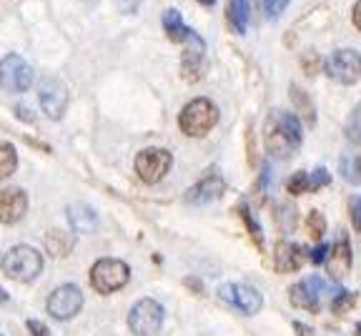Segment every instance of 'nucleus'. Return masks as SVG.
<instances>
[{
	"label": "nucleus",
	"mask_w": 361,
	"mask_h": 336,
	"mask_svg": "<svg viewBox=\"0 0 361 336\" xmlns=\"http://www.w3.org/2000/svg\"><path fill=\"white\" fill-rule=\"evenodd\" d=\"M354 304H356V294L354 292H346V294H341L336 301H334L331 308H334V314H346V311H349Z\"/></svg>",
	"instance_id": "nucleus-26"
},
{
	"label": "nucleus",
	"mask_w": 361,
	"mask_h": 336,
	"mask_svg": "<svg viewBox=\"0 0 361 336\" xmlns=\"http://www.w3.org/2000/svg\"><path fill=\"white\" fill-rule=\"evenodd\" d=\"M3 271H6L8 279L30 284L43 271V256L33 246H13L3 256Z\"/></svg>",
	"instance_id": "nucleus-3"
},
{
	"label": "nucleus",
	"mask_w": 361,
	"mask_h": 336,
	"mask_svg": "<svg viewBox=\"0 0 361 336\" xmlns=\"http://www.w3.org/2000/svg\"><path fill=\"white\" fill-rule=\"evenodd\" d=\"M113 3H116V8H118L121 13H135L143 0H113Z\"/></svg>",
	"instance_id": "nucleus-30"
},
{
	"label": "nucleus",
	"mask_w": 361,
	"mask_h": 336,
	"mask_svg": "<svg viewBox=\"0 0 361 336\" xmlns=\"http://www.w3.org/2000/svg\"><path fill=\"white\" fill-rule=\"evenodd\" d=\"M274 263H276L279 274L299 271L301 263H304V248L296 246V244H291V241H279L276 253H274Z\"/></svg>",
	"instance_id": "nucleus-15"
},
{
	"label": "nucleus",
	"mask_w": 361,
	"mask_h": 336,
	"mask_svg": "<svg viewBox=\"0 0 361 336\" xmlns=\"http://www.w3.org/2000/svg\"><path fill=\"white\" fill-rule=\"evenodd\" d=\"M351 269V244L346 231H338L336 241L329 248V258H326V271L331 279H344Z\"/></svg>",
	"instance_id": "nucleus-12"
},
{
	"label": "nucleus",
	"mask_w": 361,
	"mask_h": 336,
	"mask_svg": "<svg viewBox=\"0 0 361 336\" xmlns=\"http://www.w3.org/2000/svg\"><path fill=\"white\" fill-rule=\"evenodd\" d=\"M164 324V306L153 299H141L130 308L128 326L135 336H153Z\"/></svg>",
	"instance_id": "nucleus-7"
},
{
	"label": "nucleus",
	"mask_w": 361,
	"mask_h": 336,
	"mask_svg": "<svg viewBox=\"0 0 361 336\" xmlns=\"http://www.w3.org/2000/svg\"><path fill=\"white\" fill-rule=\"evenodd\" d=\"M326 73L336 83L354 85L361 78V53L354 48H338L326 58Z\"/></svg>",
	"instance_id": "nucleus-5"
},
{
	"label": "nucleus",
	"mask_w": 361,
	"mask_h": 336,
	"mask_svg": "<svg viewBox=\"0 0 361 336\" xmlns=\"http://www.w3.org/2000/svg\"><path fill=\"white\" fill-rule=\"evenodd\" d=\"M296 331H299V336H314L311 326H304V324H296Z\"/></svg>",
	"instance_id": "nucleus-35"
},
{
	"label": "nucleus",
	"mask_w": 361,
	"mask_h": 336,
	"mask_svg": "<svg viewBox=\"0 0 361 336\" xmlns=\"http://www.w3.org/2000/svg\"><path fill=\"white\" fill-rule=\"evenodd\" d=\"M354 25L361 30V0H356V6H354Z\"/></svg>",
	"instance_id": "nucleus-34"
},
{
	"label": "nucleus",
	"mask_w": 361,
	"mask_h": 336,
	"mask_svg": "<svg viewBox=\"0 0 361 336\" xmlns=\"http://www.w3.org/2000/svg\"><path fill=\"white\" fill-rule=\"evenodd\" d=\"M286 188H288V193H293V196H299V193H306V191H311L309 174H304V171L293 174L291 179L286 181Z\"/></svg>",
	"instance_id": "nucleus-23"
},
{
	"label": "nucleus",
	"mask_w": 361,
	"mask_h": 336,
	"mask_svg": "<svg viewBox=\"0 0 361 336\" xmlns=\"http://www.w3.org/2000/svg\"><path fill=\"white\" fill-rule=\"evenodd\" d=\"M356 174H359V181H361V156L356 158Z\"/></svg>",
	"instance_id": "nucleus-36"
},
{
	"label": "nucleus",
	"mask_w": 361,
	"mask_h": 336,
	"mask_svg": "<svg viewBox=\"0 0 361 336\" xmlns=\"http://www.w3.org/2000/svg\"><path fill=\"white\" fill-rule=\"evenodd\" d=\"M356 331H359V336H361V324H359V326H356Z\"/></svg>",
	"instance_id": "nucleus-38"
},
{
	"label": "nucleus",
	"mask_w": 361,
	"mask_h": 336,
	"mask_svg": "<svg viewBox=\"0 0 361 336\" xmlns=\"http://www.w3.org/2000/svg\"><path fill=\"white\" fill-rule=\"evenodd\" d=\"M68 221L75 231L88 234L98 226V213L88 203H73V206H68Z\"/></svg>",
	"instance_id": "nucleus-18"
},
{
	"label": "nucleus",
	"mask_w": 361,
	"mask_h": 336,
	"mask_svg": "<svg viewBox=\"0 0 361 336\" xmlns=\"http://www.w3.org/2000/svg\"><path fill=\"white\" fill-rule=\"evenodd\" d=\"M226 191V181L221 179L219 174H211L206 176L203 181H198L196 186H193L191 191L186 193V201L188 203H196V206H201V203H209V201H216V198L221 196Z\"/></svg>",
	"instance_id": "nucleus-14"
},
{
	"label": "nucleus",
	"mask_w": 361,
	"mask_h": 336,
	"mask_svg": "<svg viewBox=\"0 0 361 336\" xmlns=\"http://www.w3.org/2000/svg\"><path fill=\"white\" fill-rule=\"evenodd\" d=\"M304 131L301 121L293 113L274 108L264 121V146L276 158H291L301 148Z\"/></svg>",
	"instance_id": "nucleus-1"
},
{
	"label": "nucleus",
	"mask_w": 361,
	"mask_h": 336,
	"mask_svg": "<svg viewBox=\"0 0 361 336\" xmlns=\"http://www.w3.org/2000/svg\"><path fill=\"white\" fill-rule=\"evenodd\" d=\"M38 98H40V106H43V113L53 121L66 113V106H68V88L61 78L56 76H45L38 85Z\"/></svg>",
	"instance_id": "nucleus-9"
},
{
	"label": "nucleus",
	"mask_w": 361,
	"mask_h": 336,
	"mask_svg": "<svg viewBox=\"0 0 361 336\" xmlns=\"http://www.w3.org/2000/svg\"><path fill=\"white\" fill-rule=\"evenodd\" d=\"M0 71H3V88L8 93H25L33 85V68H30V63L23 61L20 56H16V53L3 58Z\"/></svg>",
	"instance_id": "nucleus-8"
},
{
	"label": "nucleus",
	"mask_w": 361,
	"mask_h": 336,
	"mask_svg": "<svg viewBox=\"0 0 361 336\" xmlns=\"http://www.w3.org/2000/svg\"><path fill=\"white\" fill-rule=\"evenodd\" d=\"M16 166H18L16 146H13V143H3V146H0V174H3V176H13Z\"/></svg>",
	"instance_id": "nucleus-21"
},
{
	"label": "nucleus",
	"mask_w": 361,
	"mask_h": 336,
	"mask_svg": "<svg viewBox=\"0 0 361 336\" xmlns=\"http://www.w3.org/2000/svg\"><path fill=\"white\" fill-rule=\"evenodd\" d=\"M309 179H311V191H319V188H324V186H329L331 176H329L326 168H316V171L309 174Z\"/></svg>",
	"instance_id": "nucleus-28"
},
{
	"label": "nucleus",
	"mask_w": 361,
	"mask_h": 336,
	"mask_svg": "<svg viewBox=\"0 0 361 336\" xmlns=\"http://www.w3.org/2000/svg\"><path fill=\"white\" fill-rule=\"evenodd\" d=\"M219 106L209 98H193L191 103L183 106L178 116V126L180 131L188 136V138H201L206 136L216 124H219Z\"/></svg>",
	"instance_id": "nucleus-2"
},
{
	"label": "nucleus",
	"mask_w": 361,
	"mask_h": 336,
	"mask_svg": "<svg viewBox=\"0 0 361 336\" xmlns=\"http://www.w3.org/2000/svg\"><path fill=\"white\" fill-rule=\"evenodd\" d=\"M198 3H201V6H214L216 0H198Z\"/></svg>",
	"instance_id": "nucleus-37"
},
{
	"label": "nucleus",
	"mask_w": 361,
	"mask_h": 336,
	"mask_svg": "<svg viewBox=\"0 0 361 336\" xmlns=\"http://www.w3.org/2000/svg\"><path fill=\"white\" fill-rule=\"evenodd\" d=\"M316 279H309L304 284L291 286V304L296 308H306V311H319V292H316Z\"/></svg>",
	"instance_id": "nucleus-17"
},
{
	"label": "nucleus",
	"mask_w": 361,
	"mask_h": 336,
	"mask_svg": "<svg viewBox=\"0 0 361 336\" xmlns=\"http://www.w3.org/2000/svg\"><path fill=\"white\" fill-rule=\"evenodd\" d=\"M346 138L351 143H361V103L351 111L349 121H346Z\"/></svg>",
	"instance_id": "nucleus-22"
},
{
	"label": "nucleus",
	"mask_w": 361,
	"mask_h": 336,
	"mask_svg": "<svg viewBox=\"0 0 361 336\" xmlns=\"http://www.w3.org/2000/svg\"><path fill=\"white\" fill-rule=\"evenodd\" d=\"M261 6H264L266 18H279V13H283V8L288 6V0H261Z\"/></svg>",
	"instance_id": "nucleus-27"
},
{
	"label": "nucleus",
	"mask_w": 361,
	"mask_h": 336,
	"mask_svg": "<svg viewBox=\"0 0 361 336\" xmlns=\"http://www.w3.org/2000/svg\"><path fill=\"white\" fill-rule=\"evenodd\" d=\"M349 213H351V224H354V229L361 231V198L359 196L349 198Z\"/></svg>",
	"instance_id": "nucleus-29"
},
{
	"label": "nucleus",
	"mask_w": 361,
	"mask_h": 336,
	"mask_svg": "<svg viewBox=\"0 0 361 336\" xmlns=\"http://www.w3.org/2000/svg\"><path fill=\"white\" fill-rule=\"evenodd\" d=\"M219 294H221L224 301L233 304V306L241 308L243 314H248V316L259 314L261 308H264V299H261V294L246 284H226L219 289Z\"/></svg>",
	"instance_id": "nucleus-11"
},
{
	"label": "nucleus",
	"mask_w": 361,
	"mask_h": 336,
	"mask_svg": "<svg viewBox=\"0 0 361 336\" xmlns=\"http://www.w3.org/2000/svg\"><path fill=\"white\" fill-rule=\"evenodd\" d=\"M28 211V196L20 188H3L0 196V219L3 224H16L18 219H23V213Z\"/></svg>",
	"instance_id": "nucleus-13"
},
{
	"label": "nucleus",
	"mask_w": 361,
	"mask_h": 336,
	"mask_svg": "<svg viewBox=\"0 0 361 336\" xmlns=\"http://www.w3.org/2000/svg\"><path fill=\"white\" fill-rule=\"evenodd\" d=\"M28 331H30V336H51V334H48V326H43L40 321H35V319L28 321Z\"/></svg>",
	"instance_id": "nucleus-32"
},
{
	"label": "nucleus",
	"mask_w": 361,
	"mask_h": 336,
	"mask_svg": "<svg viewBox=\"0 0 361 336\" xmlns=\"http://www.w3.org/2000/svg\"><path fill=\"white\" fill-rule=\"evenodd\" d=\"M80 308H83V294L73 284L58 286L48 299V314L53 319H73Z\"/></svg>",
	"instance_id": "nucleus-10"
},
{
	"label": "nucleus",
	"mask_w": 361,
	"mask_h": 336,
	"mask_svg": "<svg viewBox=\"0 0 361 336\" xmlns=\"http://www.w3.org/2000/svg\"><path fill=\"white\" fill-rule=\"evenodd\" d=\"M164 30L169 33V38L173 40V43H198V33H193L188 25H183V18H180L178 11H173V8H169V11L164 13Z\"/></svg>",
	"instance_id": "nucleus-16"
},
{
	"label": "nucleus",
	"mask_w": 361,
	"mask_h": 336,
	"mask_svg": "<svg viewBox=\"0 0 361 336\" xmlns=\"http://www.w3.org/2000/svg\"><path fill=\"white\" fill-rule=\"evenodd\" d=\"M130 279L128 263L118 261V258H101L90 271V284L98 294H113L123 289Z\"/></svg>",
	"instance_id": "nucleus-4"
},
{
	"label": "nucleus",
	"mask_w": 361,
	"mask_h": 336,
	"mask_svg": "<svg viewBox=\"0 0 361 336\" xmlns=\"http://www.w3.org/2000/svg\"><path fill=\"white\" fill-rule=\"evenodd\" d=\"M228 25L236 35L248 30V18H251V3L248 0H228Z\"/></svg>",
	"instance_id": "nucleus-19"
},
{
	"label": "nucleus",
	"mask_w": 361,
	"mask_h": 336,
	"mask_svg": "<svg viewBox=\"0 0 361 336\" xmlns=\"http://www.w3.org/2000/svg\"><path fill=\"white\" fill-rule=\"evenodd\" d=\"M306 226H309V234L314 236V239H322L324 231H326V219H324V213L311 211L309 219H306Z\"/></svg>",
	"instance_id": "nucleus-25"
},
{
	"label": "nucleus",
	"mask_w": 361,
	"mask_h": 336,
	"mask_svg": "<svg viewBox=\"0 0 361 336\" xmlns=\"http://www.w3.org/2000/svg\"><path fill=\"white\" fill-rule=\"evenodd\" d=\"M326 258H329L326 244H324V246H316V248H314V253H311V261H314V263H324Z\"/></svg>",
	"instance_id": "nucleus-33"
},
{
	"label": "nucleus",
	"mask_w": 361,
	"mask_h": 336,
	"mask_svg": "<svg viewBox=\"0 0 361 336\" xmlns=\"http://www.w3.org/2000/svg\"><path fill=\"white\" fill-rule=\"evenodd\" d=\"M173 166V156L166 148H146L135 156V174L143 184H158Z\"/></svg>",
	"instance_id": "nucleus-6"
},
{
	"label": "nucleus",
	"mask_w": 361,
	"mask_h": 336,
	"mask_svg": "<svg viewBox=\"0 0 361 336\" xmlns=\"http://www.w3.org/2000/svg\"><path fill=\"white\" fill-rule=\"evenodd\" d=\"M73 246L75 239L71 234H66V231H51V234L45 236V248L53 256H68V253L73 251Z\"/></svg>",
	"instance_id": "nucleus-20"
},
{
	"label": "nucleus",
	"mask_w": 361,
	"mask_h": 336,
	"mask_svg": "<svg viewBox=\"0 0 361 336\" xmlns=\"http://www.w3.org/2000/svg\"><path fill=\"white\" fill-rule=\"evenodd\" d=\"M241 219H243V224L248 226V234H251V239H254L256 246L264 248V231H261V226L254 221V216H251L248 208H241Z\"/></svg>",
	"instance_id": "nucleus-24"
},
{
	"label": "nucleus",
	"mask_w": 361,
	"mask_h": 336,
	"mask_svg": "<svg viewBox=\"0 0 361 336\" xmlns=\"http://www.w3.org/2000/svg\"><path fill=\"white\" fill-rule=\"evenodd\" d=\"M301 66L309 68V76H314L316 73V66H319V56H316L314 51H309L304 58H301Z\"/></svg>",
	"instance_id": "nucleus-31"
}]
</instances>
